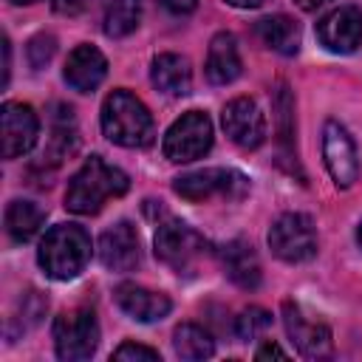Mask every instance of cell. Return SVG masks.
<instances>
[{
	"label": "cell",
	"instance_id": "6da1fadb",
	"mask_svg": "<svg viewBox=\"0 0 362 362\" xmlns=\"http://www.w3.org/2000/svg\"><path fill=\"white\" fill-rule=\"evenodd\" d=\"M127 187H130V181L119 167L107 164L102 156H90L68 181L65 206L76 215H93L102 209V204L107 198L124 195Z\"/></svg>",
	"mask_w": 362,
	"mask_h": 362
},
{
	"label": "cell",
	"instance_id": "7a4b0ae2",
	"mask_svg": "<svg viewBox=\"0 0 362 362\" xmlns=\"http://www.w3.org/2000/svg\"><path fill=\"white\" fill-rule=\"evenodd\" d=\"M37 260L48 277L71 280L90 260V238L79 223H57L45 232Z\"/></svg>",
	"mask_w": 362,
	"mask_h": 362
},
{
	"label": "cell",
	"instance_id": "3957f363",
	"mask_svg": "<svg viewBox=\"0 0 362 362\" xmlns=\"http://www.w3.org/2000/svg\"><path fill=\"white\" fill-rule=\"evenodd\" d=\"M102 130L113 144L147 147L153 141V116L130 90H113L102 105Z\"/></svg>",
	"mask_w": 362,
	"mask_h": 362
},
{
	"label": "cell",
	"instance_id": "277c9868",
	"mask_svg": "<svg viewBox=\"0 0 362 362\" xmlns=\"http://www.w3.org/2000/svg\"><path fill=\"white\" fill-rule=\"evenodd\" d=\"M153 246H156V257L178 274L195 272V266L209 255V243L204 240V235H198L192 226H187L181 221L158 223Z\"/></svg>",
	"mask_w": 362,
	"mask_h": 362
},
{
	"label": "cell",
	"instance_id": "5b68a950",
	"mask_svg": "<svg viewBox=\"0 0 362 362\" xmlns=\"http://www.w3.org/2000/svg\"><path fill=\"white\" fill-rule=\"evenodd\" d=\"M54 345L57 356L65 362H85L99 348V322L93 311L76 308L68 314H59L54 322Z\"/></svg>",
	"mask_w": 362,
	"mask_h": 362
},
{
	"label": "cell",
	"instance_id": "8992f818",
	"mask_svg": "<svg viewBox=\"0 0 362 362\" xmlns=\"http://www.w3.org/2000/svg\"><path fill=\"white\" fill-rule=\"evenodd\" d=\"M212 147V122L201 110H187L164 133V156L175 164H187L209 153Z\"/></svg>",
	"mask_w": 362,
	"mask_h": 362
},
{
	"label": "cell",
	"instance_id": "52a82bcc",
	"mask_svg": "<svg viewBox=\"0 0 362 362\" xmlns=\"http://www.w3.org/2000/svg\"><path fill=\"white\" fill-rule=\"evenodd\" d=\"M173 189L187 198V201H209V198H243L249 189L246 175H240L238 170H223V167H206V170H195L187 173L181 178H175Z\"/></svg>",
	"mask_w": 362,
	"mask_h": 362
},
{
	"label": "cell",
	"instance_id": "ba28073f",
	"mask_svg": "<svg viewBox=\"0 0 362 362\" xmlns=\"http://www.w3.org/2000/svg\"><path fill=\"white\" fill-rule=\"evenodd\" d=\"M272 252L286 263H303L317 255V229L308 215L286 212L269 229Z\"/></svg>",
	"mask_w": 362,
	"mask_h": 362
},
{
	"label": "cell",
	"instance_id": "9c48e42d",
	"mask_svg": "<svg viewBox=\"0 0 362 362\" xmlns=\"http://www.w3.org/2000/svg\"><path fill=\"white\" fill-rule=\"evenodd\" d=\"M322 158L337 187H351L359 178V156L354 139L339 122H325L322 127Z\"/></svg>",
	"mask_w": 362,
	"mask_h": 362
},
{
	"label": "cell",
	"instance_id": "30bf717a",
	"mask_svg": "<svg viewBox=\"0 0 362 362\" xmlns=\"http://www.w3.org/2000/svg\"><path fill=\"white\" fill-rule=\"evenodd\" d=\"M221 124H223L226 136L243 150H255L266 139V119H263L257 102L249 96L232 99L221 113Z\"/></svg>",
	"mask_w": 362,
	"mask_h": 362
},
{
	"label": "cell",
	"instance_id": "8fae6325",
	"mask_svg": "<svg viewBox=\"0 0 362 362\" xmlns=\"http://www.w3.org/2000/svg\"><path fill=\"white\" fill-rule=\"evenodd\" d=\"M0 122H3V158L25 156L40 133V119L34 107L23 102H6L0 110Z\"/></svg>",
	"mask_w": 362,
	"mask_h": 362
},
{
	"label": "cell",
	"instance_id": "7c38bea8",
	"mask_svg": "<svg viewBox=\"0 0 362 362\" xmlns=\"http://www.w3.org/2000/svg\"><path fill=\"white\" fill-rule=\"evenodd\" d=\"M320 42L334 54H351L362 42V8L339 6L317 23Z\"/></svg>",
	"mask_w": 362,
	"mask_h": 362
},
{
	"label": "cell",
	"instance_id": "4fadbf2b",
	"mask_svg": "<svg viewBox=\"0 0 362 362\" xmlns=\"http://www.w3.org/2000/svg\"><path fill=\"white\" fill-rule=\"evenodd\" d=\"M283 322H286V331H288L294 348L303 356L322 359V356L331 354V328L325 322L305 320L297 303H291V300L283 303Z\"/></svg>",
	"mask_w": 362,
	"mask_h": 362
},
{
	"label": "cell",
	"instance_id": "5bb4252c",
	"mask_svg": "<svg viewBox=\"0 0 362 362\" xmlns=\"http://www.w3.org/2000/svg\"><path fill=\"white\" fill-rule=\"evenodd\" d=\"M141 257L139 249V235L133 229V223L119 221L113 226H107L99 238V260L105 263V269L110 272H130L136 269Z\"/></svg>",
	"mask_w": 362,
	"mask_h": 362
},
{
	"label": "cell",
	"instance_id": "9a60e30c",
	"mask_svg": "<svg viewBox=\"0 0 362 362\" xmlns=\"http://www.w3.org/2000/svg\"><path fill=\"white\" fill-rule=\"evenodd\" d=\"M113 297H116L119 308H122L127 317L139 320V322H156V320H164V317L170 314V308H173V303H170L167 294H161V291H150V288L136 286V283H122V286H116Z\"/></svg>",
	"mask_w": 362,
	"mask_h": 362
},
{
	"label": "cell",
	"instance_id": "2e32d148",
	"mask_svg": "<svg viewBox=\"0 0 362 362\" xmlns=\"http://www.w3.org/2000/svg\"><path fill=\"white\" fill-rule=\"evenodd\" d=\"M107 74V59L102 57L99 48L93 45H76L71 54H68V62H65V82L79 90V93H90L93 88L102 85Z\"/></svg>",
	"mask_w": 362,
	"mask_h": 362
},
{
	"label": "cell",
	"instance_id": "e0dca14e",
	"mask_svg": "<svg viewBox=\"0 0 362 362\" xmlns=\"http://www.w3.org/2000/svg\"><path fill=\"white\" fill-rule=\"evenodd\" d=\"M206 79L212 85H229L240 76V54H238V40L229 31H221L212 37L209 51H206Z\"/></svg>",
	"mask_w": 362,
	"mask_h": 362
},
{
	"label": "cell",
	"instance_id": "ac0fdd59",
	"mask_svg": "<svg viewBox=\"0 0 362 362\" xmlns=\"http://www.w3.org/2000/svg\"><path fill=\"white\" fill-rule=\"evenodd\" d=\"M221 263L226 277L240 288H257L260 286V260L246 240H232L221 249Z\"/></svg>",
	"mask_w": 362,
	"mask_h": 362
},
{
	"label": "cell",
	"instance_id": "d6986e66",
	"mask_svg": "<svg viewBox=\"0 0 362 362\" xmlns=\"http://www.w3.org/2000/svg\"><path fill=\"white\" fill-rule=\"evenodd\" d=\"M150 79L153 85L164 93V96H187L192 88V71L189 62L178 54H158L153 59L150 68Z\"/></svg>",
	"mask_w": 362,
	"mask_h": 362
},
{
	"label": "cell",
	"instance_id": "ffe728a7",
	"mask_svg": "<svg viewBox=\"0 0 362 362\" xmlns=\"http://www.w3.org/2000/svg\"><path fill=\"white\" fill-rule=\"evenodd\" d=\"M255 31H257L260 42H263L266 48L277 51V54L291 57V54H297V48H300V25H297L291 17H286V14H274V17L257 20Z\"/></svg>",
	"mask_w": 362,
	"mask_h": 362
},
{
	"label": "cell",
	"instance_id": "44dd1931",
	"mask_svg": "<svg viewBox=\"0 0 362 362\" xmlns=\"http://www.w3.org/2000/svg\"><path fill=\"white\" fill-rule=\"evenodd\" d=\"M45 215L34 201H11L6 206V232L14 243H28L40 226H42Z\"/></svg>",
	"mask_w": 362,
	"mask_h": 362
},
{
	"label": "cell",
	"instance_id": "7402d4cb",
	"mask_svg": "<svg viewBox=\"0 0 362 362\" xmlns=\"http://www.w3.org/2000/svg\"><path fill=\"white\" fill-rule=\"evenodd\" d=\"M173 345L181 359H209L215 354V339L209 337V331H204L195 322L178 325L173 334Z\"/></svg>",
	"mask_w": 362,
	"mask_h": 362
},
{
	"label": "cell",
	"instance_id": "603a6c76",
	"mask_svg": "<svg viewBox=\"0 0 362 362\" xmlns=\"http://www.w3.org/2000/svg\"><path fill=\"white\" fill-rule=\"evenodd\" d=\"M141 20V0H110L105 8V34L107 37H127L136 31Z\"/></svg>",
	"mask_w": 362,
	"mask_h": 362
},
{
	"label": "cell",
	"instance_id": "cb8c5ba5",
	"mask_svg": "<svg viewBox=\"0 0 362 362\" xmlns=\"http://www.w3.org/2000/svg\"><path fill=\"white\" fill-rule=\"evenodd\" d=\"M269 325H272V314L266 308L252 305V308L240 311V317L235 320V334L249 342V339H260L269 331Z\"/></svg>",
	"mask_w": 362,
	"mask_h": 362
},
{
	"label": "cell",
	"instance_id": "d4e9b609",
	"mask_svg": "<svg viewBox=\"0 0 362 362\" xmlns=\"http://www.w3.org/2000/svg\"><path fill=\"white\" fill-rule=\"evenodd\" d=\"M28 62H31V68H45L48 62H51V57H54V51H57V40L54 37H48V34H37L31 42H28Z\"/></svg>",
	"mask_w": 362,
	"mask_h": 362
},
{
	"label": "cell",
	"instance_id": "484cf974",
	"mask_svg": "<svg viewBox=\"0 0 362 362\" xmlns=\"http://www.w3.org/2000/svg\"><path fill=\"white\" fill-rule=\"evenodd\" d=\"M113 359H147V362H156L158 359V351L147 348V345H136V342H122L116 351H113Z\"/></svg>",
	"mask_w": 362,
	"mask_h": 362
},
{
	"label": "cell",
	"instance_id": "4316f807",
	"mask_svg": "<svg viewBox=\"0 0 362 362\" xmlns=\"http://www.w3.org/2000/svg\"><path fill=\"white\" fill-rule=\"evenodd\" d=\"M161 6H164L170 14H175V17H187V14L195 11L198 0H161Z\"/></svg>",
	"mask_w": 362,
	"mask_h": 362
},
{
	"label": "cell",
	"instance_id": "83f0119b",
	"mask_svg": "<svg viewBox=\"0 0 362 362\" xmlns=\"http://www.w3.org/2000/svg\"><path fill=\"white\" fill-rule=\"evenodd\" d=\"M85 6H88V0H54V11L65 14V17H76Z\"/></svg>",
	"mask_w": 362,
	"mask_h": 362
},
{
	"label": "cell",
	"instance_id": "f1b7e54d",
	"mask_svg": "<svg viewBox=\"0 0 362 362\" xmlns=\"http://www.w3.org/2000/svg\"><path fill=\"white\" fill-rule=\"evenodd\" d=\"M269 356L286 359V351H283L280 345H274V342H266V345H260V348L255 351V359H269Z\"/></svg>",
	"mask_w": 362,
	"mask_h": 362
},
{
	"label": "cell",
	"instance_id": "f546056e",
	"mask_svg": "<svg viewBox=\"0 0 362 362\" xmlns=\"http://www.w3.org/2000/svg\"><path fill=\"white\" fill-rule=\"evenodd\" d=\"M11 65V48H8V40H3V85H8V68Z\"/></svg>",
	"mask_w": 362,
	"mask_h": 362
},
{
	"label": "cell",
	"instance_id": "4dcf8cb0",
	"mask_svg": "<svg viewBox=\"0 0 362 362\" xmlns=\"http://www.w3.org/2000/svg\"><path fill=\"white\" fill-rule=\"evenodd\" d=\"M229 6H235V8H260V6H266L269 0H226Z\"/></svg>",
	"mask_w": 362,
	"mask_h": 362
},
{
	"label": "cell",
	"instance_id": "1f68e13d",
	"mask_svg": "<svg viewBox=\"0 0 362 362\" xmlns=\"http://www.w3.org/2000/svg\"><path fill=\"white\" fill-rule=\"evenodd\" d=\"M294 3H297L303 11H317V8H320V6H325L328 0H294Z\"/></svg>",
	"mask_w": 362,
	"mask_h": 362
},
{
	"label": "cell",
	"instance_id": "d6a6232c",
	"mask_svg": "<svg viewBox=\"0 0 362 362\" xmlns=\"http://www.w3.org/2000/svg\"><path fill=\"white\" fill-rule=\"evenodd\" d=\"M11 3H17V6H23V3H37V0H11Z\"/></svg>",
	"mask_w": 362,
	"mask_h": 362
},
{
	"label": "cell",
	"instance_id": "836d02e7",
	"mask_svg": "<svg viewBox=\"0 0 362 362\" xmlns=\"http://www.w3.org/2000/svg\"><path fill=\"white\" fill-rule=\"evenodd\" d=\"M356 240H359V246H362V226H359V232H356Z\"/></svg>",
	"mask_w": 362,
	"mask_h": 362
}]
</instances>
